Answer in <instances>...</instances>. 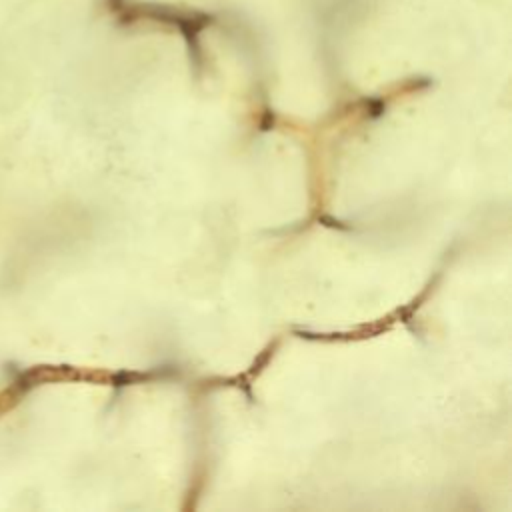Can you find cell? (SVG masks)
Returning a JSON list of instances; mask_svg holds the SVG:
<instances>
[{"label":"cell","mask_w":512,"mask_h":512,"mask_svg":"<svg viewBox=\"0 0 512 512\" xmlns=\"http://www.w3.org/2000/svg\"><path fill=\"white\" fill-rule=\"evenodd\" d=\"M20 398H22V386L20 384H14V386L2 390L0 392V418L6 412H10L20 402Z\"/></svg>","instance_id":"1"}]
</instances>
